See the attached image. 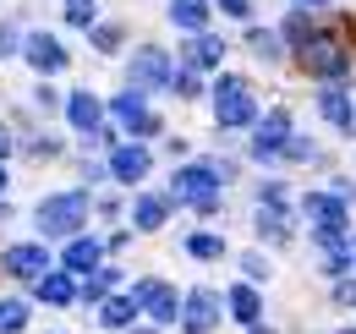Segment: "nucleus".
<instances>
[{
	"label": "nucleus",
	"instance_id": "nucleus-1",
	"mask_svg": "<svg viewBox=\"0 0 356 334\" xmlns=\"http://www.w3.org/2000/svg\"><path fill=\"white\" fill-rule=\"evenodd\" d=\"M302 66H307V72H318V77H346L351 49H346V39H340V33H312V39L302 44Z\"/></svg>",
	"mask_w": 356,
	"mask_h": 334
},
{
	"label": "nucleus",
	"instance_id": "nucleus-2",
	"mask_svg": "<svg viewBox=\"0 0 356 334\" xmlns=\"http://www.w3.org/2000/svg\"><path fill=\"white\" fill-rule=\"evenodd\" d=\"M83 219H88V198H83V192H60V198H44V203H39V230H44V236H72Z\"/></svg>",
	"mask_w": 356,
	"mask_h": 334
},
{
	"label": "nucleus",
	"instance_id": "nucleus-3",
	"mask_svg": "<svg viewBox=\"0 0 356 334\" xmlns=\"http://www.w3.org/2000/svg\"><path fill=\"white\" fill-rule=\"evenodd\" d=\"M214 116H220V126H252L258 121L252 88L241 83V77H220V88H214Z\"/></svg>",
	"mask_w": 356,
	"mask_h": 334
},
{
	"label": "nucleus",
	"instance_id": "nucleus-4",
	"mask_svg": "<svg viewBox=\"0 0 356 334\" xmlns=\"http://www.w3.org/2000/svg\"><path fill=\"white\" fill-rule=\"evenodd\" d=\"M176 198H181V203H192V209H214V203H220V175H214L209 165L176 170Z\"/></svg>",
	"mask_w": 356,
	"mask_h": 334
},
{
	"label": "nucleus",
	"instance_id": "nucleus-5",
	"mask_svg": "<svg viewBox=\"0 0 356 334\" xmlns=\"http://www.w3.org/2000/svg\"><path fill=\"white\" fill-rule=\"evenodd\" d=\"M132 301L148 312V318H159V324H170V318H181V301H176V291L170 285H159V280H143L132 291Z\"/></svg>",
	"mask_w": 356,
	"mask_h": 334
},
{
	"label": "nucleus",
	"instance_id": "nucleus-6",
	"mask_svg": "<svg viewBox=\"0 0 356 334\" xmlns=\"http://www.w3.org/2000/svg\"><path fill=\"white\" fill-rule=\"evenodd\" d=\"M181 324H186V334H209L220 324V296L214 291H192L186 307H181Z\"/></svg>",
	"mask_w": 356,
	"mask_h": 334
},
{
	"label": "nucleus",
	"instance_id": "nucleus-7",
	"mask_svg": "<svg viewBox=\"0 0 356 334\" xmlns=\"http://www.w3.org/2000/svg\"><path fill=\"white\" fill-rule=\"evenodd\" d=\"M132 83L137 88H165L170 83V61H165V49H137V61H132Z\"/></svg>",
	"mask_w": 356,
	"mask_h": 334
},
{
	"label": "nucleus",
	"instance_id": "nucleus-8",
	"mask_svg": "<svg viewBox=\"0 0 356 334\" xmlns=\"http://www.w3.org/2000/svg\"><path fill=\"white\" fill-rule=\"evenodd\" d=\"M291 143V116L285 110H268V121H258V143H252V154L268 159V154H280Z\"/></svg>",
	"mask_w": 356,
	"mask_h": 334
},
{
	"label": "nucleus",
	"instance_id": "nucleus-9",
	"mask_svg": "<svg viewBox=\"0 0 356 334\" xmlns=\"http://www.w3.org/2000/svg\"><path fill=\"white\" fill-rule=\"evenodd\" d=\"M6 269H11L17 280H44L49 257H44V247H11L6 252Z\"/></svg>",
	"mask_w": 356,
	"mask_h": 334
},
{
	"label": "nucleus",
	"instance_id": "nucleus-10",
	"mask_svg": "<svg viewBox=\"0 0 356 334\" xmlns=\"http://www.w3.org/2000/svg\"><path fill=\"white\" fill-rule=\"evenodd\" d=\"M28 61H33V72H60L66 66V49H60V39H49V33H33L28 39Z\"/></svg>",
	"mask_w": 356,
	"mask_h": 334
},
{
	"label": "nucleus",
	"instance_id": "nucleus-11",
	"mask_svg": "<svg viewBox=\"0 0 356 334\" xmlns=\"http://www.w3.org/2000/svg\"><path fill=\"white\" fill-rule=\"evenodd\" d=\"M115 121L127 126V132H154V110H148V104H143V99H137V93H121V99H115Z\"/></svg>",
	"mask_w": 356,
	"mask_h": 334
},
{
	"label": "nucleus",
	"instance_id": "nucleus-12",
	"mask_svg": "<svg viewBox=\"0 0 356 334\" xmlns=\"http://www.w3.org/2000/svg\"><path fill=\"white\" fill-rule=\"evenodd\" d=\"M66 116H72L77 132H99V121H104V110H99L93 93H72V99H66Z\"/></svg>",
	"mask_w": 356,
	"mask_h": 334
},
{
	"label": "nucleus",
	"instance_id": "nucleus-13",
	"mask_svg": "<svg viewBox=\"0 0 356 334\" xmlns=\"http://www.w3.org/2000/svg\"><path fill=\"white\" fill-rule=\"evenodd\" d=\"M220 61H225V44L220 39L197 33V39L186 44V66H192V72H209V66H220Z\"/></svg>",
	"mask_w": 356,
	"mask_h": 334
},
{
	"label": "nucleus",
	"instance_id": "nucleus-14",
	"mask_svg": "<svg viewBox=\"0 0 356 334\" xmlns=\"http://www.w3.org/2000/svg\"><path fill=\"white\" fill-rule=\"evenodd\" d=\"M110 170H115V181H143L148 175V148H115Z\"/></svg>",
	"mask_w": 356,
	"mask_h": 334
},
{
	"label": "nucleus",
	"instance_id": "nucleus-15",
	"mask_svg": "<svg viewBox=\"0 0 356 334\" xmlns=\"http://www.w3.org/2000/svg\"><path fill=\"white\" fill-rule=\"evenodd\" d=\"M170 17H176V28H186V33H203L209 0H170Z\"/></svg>",
	"mask_w": 356,
	"mask_h": 334
},
{
	"label": "nucleus",
	"instance_id": "nucleus-16",
	"mask_svg": "<svg viewBox=\"0 0 356 334\" xmlns=\"http://www.w3.org/2000/svg\"><path fill=\"white\" fill-rule=\"evenodd\" d=\"M132 318H137V301H132V296H110V301L99 307V324H104V329H127Z\"/></svg>",
	"mask_w": 356,
	"mask_h": 334
},
{
	"label": "nucleus",
	"instance_id": "nucleus-17",
	"mask_svg": "<svg viewBox=\"0 0 356 334\" xmlns=\"http://www.w3.org/2000/svg\"><path fill=\"white\" fill-rule=\"evenodd\" d=\"M66 269L93 274V269H99V241H72V247H66Z\"/></svg>",
	"mask_w": 356,
	"mask_h": 334
},
{
	"label": "nucleus",
	"instance_id": "nucleus-18",
	"mask_svg": "<svg viewBox=\"0 0 356 334\" xmlns=\"http://www.w3.org/2000/svg\"><path fill=\"white\" fill-rule=\"evenodd\" d=\"M39 296L55 301V307H66V301L77 296V285H72V274H44V280H39Z\"/></svg>",
	"mask_w": 356,
	"mask_h": 334
},
{
	"label": "nucleus",
	"instance_id": "nucleus-19",
	"mask_svg": "<svg viewBox=\"0 0 356 334\" xmlns=\"http://www.w3.org/2000/svg\"><path fill=\"white\" fill-rule=\"evenodd\" d=\"M230 312H236L241 324H258V312H264V307H258V291H252V285H236V291H230Z\"/></svg>",
	"mask_w": 356,
	"mask_h": 334
},
{
	"label": "nucleus",
	"instance_id": "nucleus-20",
	"mask_svg": "<svg viewBox=\"0 0 356 334\" xmlns=\"http://www.w3.org/2000/svg\"><path fill=\"white\" fill-rule=\"evenodd\" d=\"M165 214H170L165 198H137V230H159V225H165Z\"/></svg>",
	"mask_w": 356,
	"mask_h": 334
},
{
	"label": "nucleus",
	"instance_id": "nucleus-21",
	"mask_svg": "<svg viewBox=\"0 0 356 334\" xmlns=\"http://www.w3.org/2000/svg\"><path fill=\"white\" fill-rule=\"evenodd\" d=\"M323 116H329V121H334V126H351V99L329 88V93H323Z\"/></svg>",
	"mask_w": 356,
	"mask_h": 334
},
{
	"label": "nucleus",
	"instance_id": "nucleus-22",
	"mask_svg": "<svg viewBox=\"0 0 356 334\" xmlns=\"http://www.w3.org/2000/svg\"><path fill=\"white\" fill-rule=\"evenodd\" d=\"M28 324V307L22 301H0V334H17Z\"/></svg>",
	"mask_w": 356,
	"mask_h": 334
},
{
	"label": "nucleus",
	"instance_id": "nucleus-23",
	"mask_svg": "<svg viewBox=\"0 0 356 334\" xmlns=\"http://www.w3.org/2000/svg\"><path fill=\"white\" fill-rule=\"evenodd\" d=\"M258 225H264V236H274V241H285V214H280V203H264V214H258Z\"/></svg>",
	"mask_w": 356,
	"mask_h": 334
},
{
	"label": "nucleus",
	"instance_id": "nucleus-24",
	"mask_svg": "<svg viewBox=\"0 0 356 334\" xmlns=\"http://www.w3.org/2000/svg\"><path fill=\"white\" fill-rule=\"evenodd\" d=\"M186 252H192V257H220L225 241H220V236H192V241H186Z\"/></svg>",
	"mask_w": 356,
	"mask_h": 334
},
{
	"label": "nucleus",
	"instance_id": "nucleus-25",
	"mask_svg": "<svg viewBox=\"0 0 356 334\" xmlns=\"http://www.w3.org/2000/svg\"><path fill=\"white\" fill-rule=\"evenodd\" d=\"M110 285H115V269H99L83 291H88V301H99V296H110Z\"/></svg>",
	"mask_w": 356,
	"mask_h": 334
},
{
	"label": "nucleus",
	"instance_id": "nucleus-26",
	"mask_svg": "<svg viewBox=\"0 0 356 334\" xmlns=\"http://www.w3.org/2000/svg\"><path fill=\"white\" fill-rule=\"evenodd\" d=\"M66 17L77 28H93V0H66Z\"/></svg>",
	"mask_w": 356,
	"mask_h": 334
},
{
	"label": "nucleus",
	"instance_id": "nucleus-27",
	"mask_svg": "<svg viewBox=\"0 0 356 334\" xmlns=\"http://www.w3.org/2000/svg\"><path fill=\"white\" fill-rule=\"evenodd\" d=\"M285 33H291L296 44H307V39H312V17H307V11H296V17L285 22Z\"/></svg>",
	"mask_w": 356,
	"mask_h": 334
},
{
	"label": "nucleus",
	"instance_id": "nucleus-28",
	"mask_svg": "<svg viewBox=\"0 0 356 334\" xmlns=\"http://www.w3.org/2000/svg\"><path fill=\"white\" fill-rule=\"evenodd\" d=\"M252 49H258V55H268V61H274V55H280V39H274V33H252Z\"/></svg>",
	"mask_w": 356,
	"mask_h": 334
},
{
	"label": "nucleus",
	"instance_id": "nucleus-29",
	"mask_svg": "<svg viewBox=\"0 0 356 334\" xmlns=\"http://www.w3.org/2000/svg\"><path fill=\"white\" fill-rule=\"evenodd\" d=\"M93 44H99V49H115V44H121V28H99Z\"/></svg>",
	"mask_w": 356,
	"mask_h": 334
},
{
	"label": "nucleus",
	"instance_id": "nucleus-30",
	"mask_svg": "<svg viewBox=\"0 0 356 334\" xmlns=\"http://www.w3.org/2000/svg\"><path fill=\"white\" fill-rule=\"evenodd\" d=\"M170 83H176L181 99H192V93H197V77H192V72H181V77H170Z\"/></svg>",
	"mask_w": 356,
	"mask_h": 334
},
{
	"label": "nucleus",
	"instance_id": "nucleus-31",
	"mask_svg": "<svg viewBox=\"0 0 356 334\" xmlns=\"http://www.w3.org/2000/svg\"><path fill=\"white\" fill-rule=\"evenodd\" d=\"M280 154H285V159H312V143H285Z\"/></svg>",
	"mask_w": 356,
	"mask_h": 334
},
{
	"label": "nucleus",
	"instance_id": "nucleus-32",
	"mask_svg": "<svg viewBox=\"0 0 356 334\" xmlns=\"http://www.w3.org/2000/svg\"><path fill=\"white\" fill-rule=\"evenodd\" d=\"M11 49H17V28H11V22H0V55H11Z\"/></svg>",
	"mask_w": 356,
	"mask_h": 334
},
{
	"label": "nucleus",
	"instance_id": "nucleus-33",
	"mask_svg": "<svg viewBox=\"0 0 356 334\" xmlns=\"http://www.w3.org/2000/svg\"><path fill=\"white\" fill-rule=\"evenodd\" d=\"M225 11H230V17H247V0H220Z\"/></svg>",
	"mask_w": 356,
	"mask_h": 334
},
{
	"label": "nucleus",
	"instance_id": "nucleus-34",
	"mask_svg": "<svg viewBox=\"0 0 356 334\" xmlns=\"http://www.w3.org/2000/svg\"><path fill=\"white\" fill-rule=\"evenodd\" d=\"M6 148H11V137H6V132H0V154H6Z\"/></svg>",
	"mask_w": 356,
	"mask_h": 334
},
{
	"label": "nucleus",
	"instance_id": "nucleus-35",
	"mask_svg": "<svg viewBox=\"0 0 356 334\" xmlns=\"http://www.w3.org/2000/svg\"><path fill=\"white\" fill-rule=\"evenodd\" d=\"M0 192H6V170H0Z\"/></svg>",
	"mask_w": 356,
	"mask_h": 334
},
{
	"label": "nucleus",
	"instance_id": "nucleus-36",
	"mask_svg": "<svg viewBox=\"0 0 356 334\" xmlns=\"http://www.w3.org/2000/svg\"><path fill=\"white\" fill-rule=\"evenodd\" d=\"M296 6H307V0H296ZM312 6H323V0H312Z\"/></svg>",
	"mask_w": 356,
	"mask_h": 334
},
{
	"label": "nucleus",
	"instance_id": "nucleus-37",
	"mask_svg": "<svg viewBox=\"0 0 356 334\" xmlns=\"http://www.w3.org/2000/svg\"><path fill=\"white\" fill-rule=\"evenodd\" d=\"M351 263H356V247H351Z\"/></svg>",
	"mask_w": 356,
	"mask_h": 334
}]
</instances>
